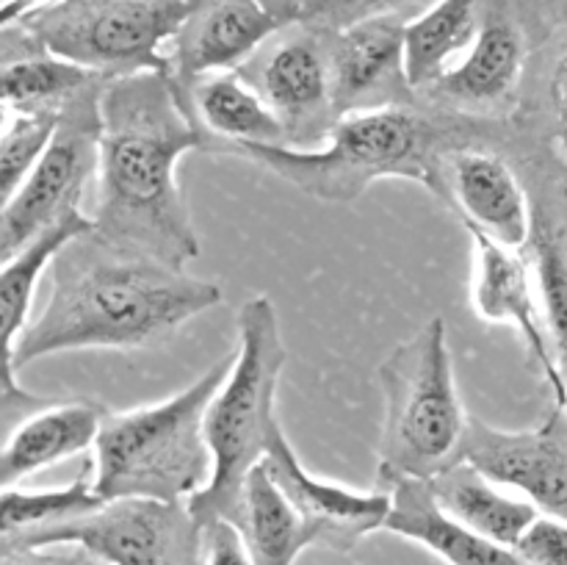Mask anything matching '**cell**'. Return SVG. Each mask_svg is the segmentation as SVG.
<instances>
[{
    "instance_id": "cell-4",
    "label": "cell",
    "mask_w": 567,
    "mask_h": 565,
    "mask_svg": "<svg viewBox=\"0 0 567 565\" xmlns=\"http://www.w3.org/2000/svg\"><path fill=\"white\" fill-rule=\"evenodd\" d=\"M236 349L169 399L105 413L94 438L92 487L103 502L155 499L186 504L214 471L203 421L230 371Z\"/></svg>"
},
{
    "instance_id": "cell-5",
    "label": "cell",
    "mask_w": 567,
    "mask_h": 565,
    "mask_svg": "<svg viewBox=\"0 0 567 565\" xmlns=\"http://www.w3.org/2000/svg\"><path fill=\"white\" fill-rule=\"evenodd\" d=\"M286 360L275 302L255 294L238 310L236 358L205 410L203 432L214 471L208 485L186 502L197 526L236 515L244 482L264 463L271 432L280 424L275 399Z\"/></svg>"
},
{
    "instance_id": "cell-18",
    "label": "cell",
    "mask_w": 567,
    "mask_h": 565,
    "mask_svg": "<svg viewBox=\"0 0 567 565\" xmlns=\"http://www.w3.org/2000/svg\"><path fill=\"white\" fill-rule=\"evenodd\" d=\"M446 208L493 242L526 249L532 236V197L507 155L491 147L452 153L443 166Z\"/></svg>"
},
{
    "instance_id": "cell-24",
    "label": "cell",
    "mask_w": 567,
    "mask_h": 565,
    "mask_svg": "<svg viewBox=\"0 0 567 565\" xmlns=\"http://www.w3.org/2000/svg\"><path fill=\"white\" fill-rule=\"evenodd\" d=\"M482 0H435L404 25V72L415 97L430 92L480 33Z\"/></svg>"
},
{
    "instance_id": "cell-19",
    "label": "cell",
    "mask_w": 567,
    "mask_h": 565,
    "mask_svg": "<svg viewBox=\"0 0 567 565\" xmlns=\"http://www.w3.org/2000/svg\"><path fill=\"white\" fill-rule=\"evenodd\" d=\"M109 410L89 399L53 402L33 410L0 441V487H14L25 476L59 465L94 446Z\"/></svg>"
},
{
    "instance_id": "cell-16",
    "label": "cell",
    "mask_w": 567,
    "mask_h": 565,
    "mask_svg": "<svg viewBox=\"0 0 567 565\" xmlns=\"http://www.w3.org/2000/svg\"><path fill=\"white\" fill-rule=\"evenodd\" d=\"M264 465L277 482L288 502L316 532L321 546H332L347 552L354 543L363 541L371 532L385 526L391 513V496L388 491H352L341 482L321 480L310 474L299 460L297 449L288 441L282 424L271 432L269 449L264 454Z\"/></svg>"
},
{
    "instance_id": "cell-32",
    "label": "cell",
    "mask_w": 567,
    "mask_h": 565,
    "mask_svg": "<svg viewBox=\"0 0 567 565\" xmlns=\"http://www.w3.org/2000/svg\"><path fill=\"white\" fill-rule=\"evenodd\" d=\"M78 565H103V563H97L94 557H86V554H81V557H78Z\"/></svg>"
},
{
    "instance_id": "cell-31",
    "label": "cell",
    "mask_w": 567,
    "mask_h": 565,
    "mask_svg": "<svg viewBox=\"0 0 567 565\" xmlns=\"http://www.w3.org/2000/svg\"><path fill=\"white\" fill-rule=\"evenodd\" d=\"M0 565H78V557H64L50 548H9L0 552Z\"/></svg>"
},
{
    "instance_id": "cell-20",
    "label": "cell",
    "mask_w": 567,
    "mask_h": 565,
    "mask_svg": "<svg viewBox=\"0 0 567 565\" xmlns=\"http://www.w3.org/2000/svg\"><path fill=\"white\" fill-rule=\"evenodd\" d=\"M382 491L391 496V513L382 530L430 548L446 565H524L513 548L452 518L435 502L426 480H396L382 485Z\"/></svg>"
},
{
    "instance_id": "cell-9",
    "label": "cell",
    "mask_w": 567,
    "mask_h": 565,
    "mask_svg": "<svg viewBox=\"0 0 567 565\" xmlns=\"http://www.w3.org/2000/svg\"><path fill=\"white\" fill-rule=\"evenodd\" d=\"M78 546L103 565H188L199 548V526L186 504L114 499L53 526L31 548Z\"/></svg>"
},
{
    "instance_id": "cell-25",
    "label": "cell",
    "mask_w": 567,
    "mask_h": 565,
    "mask_svg": "<svg viewBox=\"0 0 567 565\" xmlns=\"http://www.w3.org/2000/svg\"><path fill=\"white\" fill-rule=\"evenodd\" d=\"M105 504L94 493L92 476L81 474L70 485L44 487V491H22V487H0V552L9 548H31L39 535L64 521L86 515Z\"/></svg>"
},
{
    "instance_id": "cell-13",
    "label": "cell",
    "mask_w": 567,
    "mask_h": 565,
    "mask_svg": "<svg viewBox=\"0 0 567 565\" xmlns=\"http://www.w3.org/2000/svg\"><path fill=\"white\" fill-rule=\"evenodd\" d=\"M286 25V17L264 0H203L172 39L166 75L192 109L194 83L216 72L241 70Z\"/></svg>"
},
{
    "instance_id": "cell-27",
    "label": "cell",
    "mask_w": 567,
    "mask_h": 565,
    "mask_svg": "<svg viewBox=\"0 0 567 565\" xmlns=\"http://www.w3.org/2000/svg\"><path fill=\"white\" fill-rule=\"evenodd\" d=\"M402 3H408V0H282L280 6H271V9L280 11L288 25L338 31V28L363 20V17L399 11Z\"/></svg>"
},
{
    "instance_id": "cell-17",
    "label": "cell",
    "mask_w": 567,
    "mask_h": 565,
    "mask_svg": "<svg viewBox=\"0 0 567 565\" xmlns=\"http://www.w3.org/2000/svg\"><path fill=\"white\" fill-rule=\"evenodd\" d=\"M92 227V216L75 210L50 227L44 236H39L31 247L22 249L17 258L0 266V441L11 427L50 402L48 397H37L17 382V371H20L17 369V341L28 327L39 277L44 275V269H50V260L64 244Z\"/></svg>"
},
{
    "instance_id": "cell-7",
    "label": "cell",
    "mask_w": 567,
    "mask_h": 565,
    "mask_svg": "<svg viewBox=\"0 0 567 565\" xmlns=\"http://www.w3.org/2000/svg\"><path fill=\"white\" fill-rule=\"evenodd\" d=\"M203 0H59L22 31L61 61L103 78L166 72L172 39Z\"/></svg>"
},
{
    "instance_id": "cell-3",
    "label": "cell",
    "mask_w": 567,
    "mask_h": 565,
    "mask_svg": "<svg viewBox=\"0 0 567 565\" xmlns=\"http://www.w3.org/2000/svg\"><path fill=\"white\" fill-rule=\"evenodd\" d=\"M529 122L509 116L457 114L415 100L391 109L358 111L332 125L321 147L297 150L286 144H225L216 153L266 166L310 197L352 203L380 181H415L446 205L443 166L452 153L468 147L524 150Z\"/></svg>"
},
{
    "instance_id": "cell-14",
    "label": "cell",
    "mask_w": 567,
    "mask_h": 565,
    "mask_svg": "<svg viewBox=\"0 0 567 565\" xmlns=\"http://www.w3.org/2000/svg\"><path fill=\"white\" fill-rule=\"evenodd\" d=\"M404 25L402 11H388L330 33L327 53L338 120L419 100L404 72Z\"/></svg>"
},
{
    "instance_id": "cell-6",
    "label": "cell",
    "mask_w": 567,
    "mask_h": 565,
    "mask_svg": "<svg viewBox=\"0 0 567 565\" xmlns=\"http://www.w3.org/2000/svg\"><path fill=\"white\" fill-rule=\"evenodd\" d=\"M380 388L385 415L377 443V487L432 480L463 460L471 415L460 399L441 316L393 347L380 363Z\"/></svg>"
},
{
    "instance_id": "cell-26",
    "label": "cell",
    "mask_w": 567,
    "mask_h": 565,
    "mask_svg": "<svg viewBox=\"0 0 567 565\" xmlns=\"http://www.w3.org/2000/svg\"><path fill=\"white\" fill-rule=\"evenodd\" d=\"M61 111H28L17 114L0 133V210L20 192L25 177L42 158L55 131Z\"/></svg>"
},
{
    "instance_id": "cell-21",
    "label": "cell",
    "mask_w": 567,
    "mask_h": 565,
    "mask_svg": "<svg viewBox=\"0 0 567 565\" xmlns=\"http://www.w3.org/2000/svg\"><path fill=\"white\" fill-rule=\"evenodd\" d=\"M426 482H430L435 502L452 518L507 548L518 543L526 526L540 513L535 504L526 502L524 496H513L507 487L493 482L491 476H485L465 460L449 465L446 471Z\"/></svg>"
},
{
    "instance_id": "cell-30",
    "label": "cell",
    "mask_w": 567,
    "mask_h": 565,
    "mask_svg": "<svg viewBox=\"0 0 567 565\" xmlns=\"http://www.w3.org/2000/svg\"><path fill=\"white\" fill-rule=\"evenodd\" d=\"M548 111H551L554 142H557L567 170V44L554 61L551 78H548Z\"/></svg>"
},
{
    "instance_id": "cell-11",
    "label": "cell",
    "mask_w": 567,
    "mask_h": 565,
    "mask_svg": "<svg viewBox=\"0 0 567 565\" xmlns=\"http://www.w3.org/2000/svg\"><path fill=\"white\" fill-rule=\"evenodd\" d=\"M463 460L540 513L567 521V408L554 402L529 430L468 421Z\"/></svg>"
},
{
    "instance_id": "cell-1",
    "label": "cell",
    "mask_w": 567,
    "mask_h": 565,
    "mask_svg": "<svg viewBox=\"0 0 567 565\" xmlns=\"http://www.w3.org/2000/svg\"><path fill=\"white\" fill-rule=\"evenodd\" d=\"M192 150L210 153V136L166 72L109 78L100 92L94 233L186 269L199 255V238L177 164Z\"/></svg>"
},
{
    "instance_id": "cell-15",
    "label": "cell",
    "mask_w": 567,
    "mask_h": 565,
    "mask_svg": "<svg viewBox=\"0 0 567 565\" xmlns=\"http://www.w3.org/2000/svg\"><path fill=\"white\" fill-rule=\"evenodd\" d=\"M526 61L529 44L524 28L509 17L493 14L452 70L419 100L457 114L509 120L518 109Z\"/></svg>"
},
{
    "instance_id": "cell-23",
    "label": "cell",
    "mask_w": 567,
    "mask_h": 565,
    "mask_svg": "<svg viewBox=\"0 0 567 565\" xmlns=\"http://www.w3.org/2000/svg\"><path fill=\"white\" fill-rule=\"evenodd\" d=\"M192 109L210 136V153L225 144H286L282 122L238 72H216L194 83Z\"/></svg>"
},
{
    "instance_id": "cell-29",
    "label": "cell",
    "mask_w": 567,
    "mask_h": 565,
    "mask_svg": "<svg viewBox=\"0 0 567 565\" xmlns=\"http://www.w3.org/2000/svg\"><path fill=\"white\" fill-rule=\"evenodd\" d=\"M199 554L203 565H255L241 532L227 518H214L199 526Z\"/></svg>"
},
{
    "instance_id": "cell-10",
    "label": "cell",
    "mask_w": 567,
    "mask_h": 565,
    "mask_svg": "<svg viewBox=\"0 0 567 565\" xmlns=\"http://www.w3.org/2000/svg\"><path fill=\"white\" fill-rule=\"evenodd\" d=\"M238 75L247 78L271 105L286 131V147L313 150L330 138L338 122L327 42L302 25L280 42L260 48Z\"/></svg>"
},
{
    "instance_id": "cell-2",
    "label": "cell",
    "mask_w": 567,
    "mask_h": 565,
    "mask_svg": "<svg viewBox=\"0 0 567 565\" xmlns=\"http://www.w3.org/2000/svg\"><path fill=\"white\" fill-rule=\"evenodd\" d=\"M219 302L214 280L116 247L92 227L50 260V297L17 341V369L59 352L155 347Z\"/></svg>"
},
{
    "instance_id": "cell-12",
    "label": "cell",
    "mask_w": 567,
    "mask_h": 565,
    "mask_svg": "<svg viewBox=\"0 0 567 565\" xmlns=\"http://www.w3.org/2000/svg\"><path fill=\"white\" fill-rule=\"evenodd\" d=\"M474 242V277H471V302L476 316L491 325L513 327L524 341L529 360L546 380L551 399L567 408L565 380L554 358L551 338L543 319L537 297L535 271L526 249L504 247L476 227L463 225Z\"/></svg>"
},
{
    "instance_id": "cell-8",
    "label": "cell",
    "mask_w": 567,
    "mask_h": 565,
    "mask_svg": "<svg viewBox=\"0 0 567 565\" xmlns=\"http://www.w3.org/2000/svg\"><path fill=\"white\" fill-rule=\"evenodd\" d=\"M103 83L78 92L61 109L42 158L0 210V266L17 258L61 219L81 210L83 188L97 175Z\"/></svg>"
},
{
    "instance_id": "cell-22",
    "label": "cell",
    "mask_w": 567,
    "mask_h": 565,
    "mask_svg": "<svg viewBox=\"0 0 567 565\" xmlns=\"http://www.w3.org/2000/svg\"><path fill=\"white\" fill-rule=\"evenodd\" d=\"M230 521L241 532L255 565H293L305 548L319 543L264 463L249 471Z\"/></svg>"
},
{
    "instance_id": "cell-28",
    "label": "cell",
    "mask_w": 567,
    "mask_h": 565,
    "mask_svg": "<svg viewBox=\"0 0 567 565\" xmlns=\"http://www.w3.org/2000/svg\"><path fill=\"white\" fill-rule=\"evenodd\" d=\"M524 565H567V521L537 513L513 546Z\"/></svg>"
}]
</instances>
